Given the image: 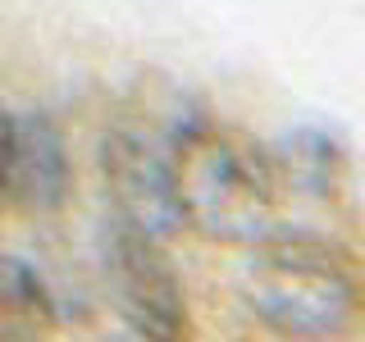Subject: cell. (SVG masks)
<instances>
[{"mask_svg":"<svg viewBox=\"0 0 365 342\" xmlns=\"http://www.w3.org/2000/svg\"><path fill=\"white\" fill-rule=\"evenodd\" d=\"M178 219L220 247H251L274 233L279 219V174L269 155L247 137L197 123L169 151Z\"/></svg>","mask_w":365,"mask_h":342,"instance_id":"cell-2","label":"cell"},{"mask_svg":"<svg viewBox=\"0 0 365 342\" xmlns=\"http://www.w3.org/2000/svg\"><path fill=\"white\" fill-rule=\"evenodd\" d=\"M106 279L123 324L142 338H187V296L155 233L123 224L106 242Z\"/></svg>","mask_w":365,"mask_h":342,"instance_id":"cell-3","label":"cell"},{"mask_svg":"<svg viewBox=\"0 0 365 342\" xmlns=\"http://www.w3.org/2000/svg\"><path fill=\"white\" fill-rule=\"evenodd\" d=\"M60 328L51 292L28 260L0 256V342H32Z\"/></svg>","mask_w":365,"mask_h":342,"instance_id":"cell-6","label":"cell"},{"mask_svg":"<svg viewBox=\"0 0 365 342\" xmlns=\"http://www.w3.org/2000/svg\"><path fill=\"white\" fill-rule=\"evenodd\" d=\"M73 192L64 137L46 114L0 119V210L55 214Z\"/></svg>","mask_w":365,"mask_h":342,"instance_id":"cell-4","label":"cell"},{"mask_svg":"<svg viewBox=\"0 0 365 342\" xmlns=\"http://www.w3.org/2000/svg\"><path fill=\"white\" fill-rule=\"evenodd\" d=\"M106 187L119 219L133 228L165 237L182 228L178 219V201H174V169H169V151H160L151 137L142 133H110L106 137Z\"/></svg>","mask_w":365,"mask_h":342,"instance_id":"cell-5","label":"cell"},{"mask_svg":"<svg viewBox=\"0 0 365 342\" xmlns=\"http://www.w3.org/2000/svg\"><path fill=\"white\" fill-rule=\"evenodd\" d=\"M247 311L283 338H347L365 319V274L342 247L306 233H265L242 269Z\"/></svg>","mask_w":365,"mask_h":342,"instance_id":"cell-1","label":"cell"}]
</instances>
